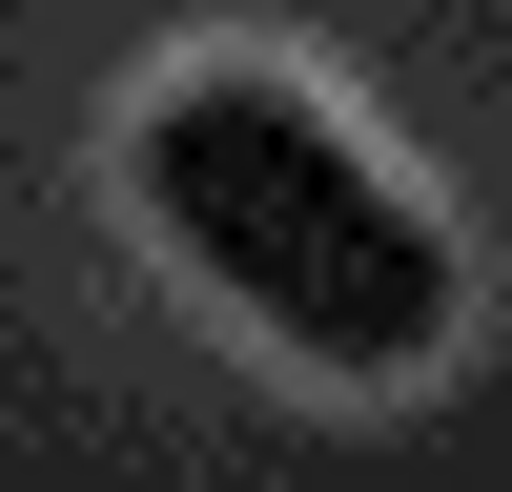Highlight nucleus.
<instances>
[{
  "label": "nucleus",
  "instance_id": "obj_1",
  "mask_svg": "<svg viewBox=\"0 0 512 492\" xmlns=\"http://www.w3.org/2000/svg\"><path fill=\"white\" fill-rule=\"evenodd\" d=\"M123 164H144V226L185 246L205 287H246L308 369H431V349H451V246H431V205H390L287 82H164Z\"/></svg>",
  "mask_w": 512,
  "mask_h": 492
}]
</instances>
